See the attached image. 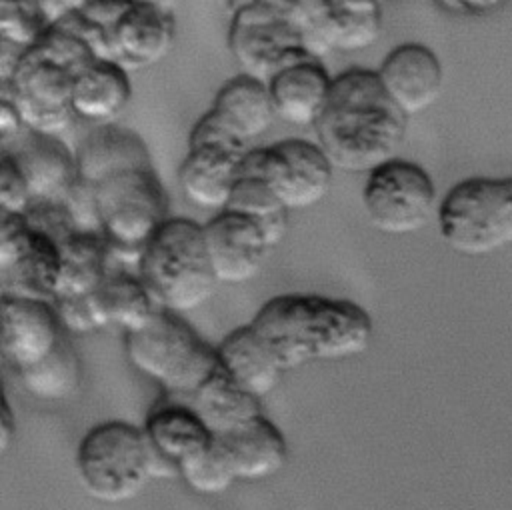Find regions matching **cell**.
I'll list each match as a JSON object with an SVG mask.
<instances>
[{"mask_svg":"<svg viewBox=\"0 0 512 510\" xmlns=\"http://www.w3.org/2000/svg\"><path fill=\"white\" fill-rule=\"evenodd\" d=\"M78 178L92 186L100 232L110 248L140 252L170 218L168 196L144 140L132 130L96 126L76 150Z\"/></svg>","mask_w":512,"mask_h":510,"instance_id":"obj_1","label":"cell"},{"mask_svg":"<svg viewBox=\"0 0 512 510\" xmlns=\"http://www.w3.org/2000/svg\"><path fill=\"white\" fill-rule=\"evenodd\" d=\"M408 116L384 90L376 70H346L332 80L328 102L314 124L316 144L334 170L368 174L396 158Z\"/></svg>","mask_w":512,"mask_h":510,"instance_id":"obj_2","label":"cell"},{"mask_svg":"<svg viewBox=\"0 0 512 510\" xmlns=\"http://www.w3.org/2000/svg\"><path fill=\"white\" fill-rule=\"evenodd\" d=\"M250 326L280 366L360 356L372 342V318L352 300L318 294H280L266 300Z\"/></svg>","mask_w":512,"mask_h":510,"instance_id":"obj_3","label":"cell"},{"mask_svg":"<svg viewBox=\"0 0 512 510\" xmlns=\"http://www.w3.org/2000/svg\"><path fill=\"white\" fill-rule=\"evenodd\" d=\"M138 276L164 310L184 314L208 302L218 284L202 224L190 218H168L142 246Z\"/></svg>","mask_w":512,"mask_h":510,"instance_id":"obj_4","label":"cell"},{"mask_svg":"<svg viewBox=\"0 0 512 510\" xmlns=\"http://www.w3.org/2000/svg\"><path fill=\"white\" fill-rule=\"evenodd\" d=\"M92 58L80 40L72 48H62L58 42H46L24 52L12 76L4 80L2 96L10 98L26 128L58 134L72 120L70 96L78 70Z\"/></svg>","mask_w":512,"mask_h":510,"instance_id":"obj_5","label":"cell"},{"mask_svg":"<svg viewBox=\"0 0 512 510\" xmlns=\"http://www.w3.org/2000/svg\"><path fill=\"white\" fill-rule=\"evenodd\" d=\"M438 232L462 256H488L512 244V178L472 176L438 204Z\"/></svg>","mask_w":512,"mask_h":510,"instance_id":"obj_6","label":"cell"},{"mask_svg":"<svg viewBox=\"0 0 512 510\" xmlns=\"http://www.w3.org/2000/svg\"><path fill=\"white\" fill-rule=\"evenodd\" d=\"M126 354L140 374L178 398L194 394L218 368L216 348L164 308L142 330L126 334Z\"/></svg>","mask_w":512,"mask_h":510,"instance_id":"obj_7","label":"cell"},{"mask_svg":"<svg viewBox=\"0 0 512 510\" xmlns=\"http://www.w3.org/2000/svg\"><path fill=\"white\" fill-rule=\"evenodd\" d=\"M76 474L98 502L122 504L136 498L152 480L142 428L120 420L90 428L76 448Z\"/></svg>","mask_w":512,"mask_h":510,"instance_id":"obj_8","label":"cell"},{"mask_svg":"<svg viewBox=\"0 0 512 510\" xmlns=\"http://www.w3.org/2000/svg\"><path fill=\"white\" fill-rule=\"evenodd\" d=\"M362 208L376 230L412 234L426 228L438 212L436 186L422 166L396 156L366 174Z\"/></svg>","mask_w":512,"mask_h":510,"instance_id":"obj_9","label":"cell"},{"mask_svg":"<svg viewBox=\"0 0 512 510\" xmlns=\"http://www.w3.org/2000/svg\"><path fill=\"white\" fill-rule=\"evenodd\" d=\"M246 144L208 110L190 130L188 152L178 168L184 198L196 208L224 210L248 152Z\"/></svg>","mask_w":512,"mask_h":510,"instance_id":"obj_10","label":"cell"},{"mask_svg":"<svg viewBox=\"0 0 512 510\" xmlns=\"http://www.w3.org/2000/svg\"><path fill=\"white\" fill-rule=\"evenodd\" d=\"M240 168L264 176L288 210L318 204L328 194L334 176V166L324 150L300 138L248 150Z\"/></svg>","mask_w":512,"mask_h":510,"instance_id":"obj_11","label":"cell"},{"mask_svg":"<svg viewBox=\"0 0 512 510\" xmlns=\"http://www.w3.org/2000/svg\"><path fill=\"white\" fill-rule=\"evenodd\" d=\"M60 270V244L26 216L2 214L0 276L4 296L52 302Z\"/></svg>","mask_w":512,"mask_h":510,"instance_id":"obj_12","label":"cell"},{"mask_svg":"<svg viewBox=\"0 0 512 510\" xmlns=\"http://www.w3.org/2000/svg\"><path fill=\"white\" fill-rule=\"evenodd\" d=\"M230 50L246 74L264 82L284 64L310 56L288 16L266 2L234 14Z\"/></svg>","mask_w":512,"mask_h":510,"instance_id":"obj_13","label":"cell"},{"mask_svg":"<svg viewBox=\"0 0 512 510\" xmlns=\"http://www.w3.org/2000/svg\"><path fill=\"white\" fill-rule=\"evenodd\" d=\"M142 432L148 442L152 480L180 478V470L214 440V434L186 402H164L152 408Z\"/></svg>","mask_w":512,"mask_h":510,"instance_id":"obj_14","label":"cell"},{"mask_svg":"<svg viewBox=\"0 0 512 510\" xmlns=\"http://www.w3.org/2000/svg\"><path fill=\"white\" fill-rule=\"evenodd\" d=\"M208 260L218 284H242L258 276L270 244L258 222L220 210L202 224Z\"/></svg>","mask_w":512,"mask_h":510,"instance_id":"obj_15","label":"cell"},{"mask_svg":"<svg viewBox=\"0 0 512 510\" xmlns=\"http://www.w3.org/2000/svg\"><path fill=\"white\" fill-rule=\"evenodd\" d=\"M28 182L34 202L62 204L78 178V160L54 134L24 128L2 144Z\"/></svg>","mask_w":512,"mask_h":510,"instance_id":"obj_16","label":"cell"},{"mask_svg":"<svg viewBox=\"0 0 512 510\" xmlns=\"http://www.w3.org/2000/svg\"><path fill=\"white\" fill-rule=\"evenodd\" d=\"M62 338L64 328L52 302L2 296V358L16 372L46 358Z\"/></svg>","mask_w":512,"mask_h":510,"instance_id":"obj_17","label":"cell"},{"mask_svg":"<svg viewBox=\"0 0 512 510\" xmlns=\"http://www.w3.org/2000/svg\"><path fill=\"white\" fill-rule=\"evenodd\" d=\"M376 72L388 96L406 116L428 110L442 94L444 68L426 44L406 42L392 48Z\"/></svg>","mask_w":512,"mask_h":510,"instance_id":"obj_18","label":"cell"},{"mask_svg":"<svg viewBox=\"0 0 512 510\" xmlns=\"http://www.w3.org/2000/svg\"><path fill=\"white\" fill-rule=\"evenodd\" d=\"M332 80L318 58L312 56L278 68L266 80L276 118L294 126H314L328 102Z\"/></svg>","mask_w":512,"mask_h":510,"instance_id":"obj_19","label":"cell"},{"mask_svg":"<svg viewBox=\"0 0 512 510\" xmlns=\"http://www.w3.org/2000/svg\"><path fill=\"white\" fill-rule=\"evenodd\" d=\"M114 62L124 68H144L160 60L170 44L174 26L168 14L150 2L128 4L110 26Z\"/></svg>","mask_w":512,"mask_h":510,"instance_id":"obj_20","label":"cell"},{"mask_svg":"<svg viewBox=\"0 0 512 510\" xmlns=\"http://www.w3.org/2000/svg\"><path fill=\"white\" fill-rule=\"evenodd\" d=\"M218 442L222 444L236 480L240 482L266 480L278 474L288 460L286 438L262 414L230 434L218 436Z\"/></svg>","mask_w":512,"mask_h":510,"instance_id":"obj_21","label":"cell"},{"mask_svg":"<svg viewBox=\"0 0 512 510\" xmlns=\"http://www.w3.org/2000/svg\"><path fill=\"white\" fill-rule=\"evenodd\" d=\"M130 96L126 68L108 58H92L74 78L70 108L76 118L104 126L126 108Z\"/></svg>","mask_w":512,"mask_h":510,"instance_id":"obj_22","label":"cell"},{"mask_svg":"<svg viewBox=\"0 0 512 510\" xmlns=\"http://www.w3.org/2000/svg\"><path fill=\"white\" fill-rule=\"evenodd\" d=\"M216 356L226 376L256 400L266 398L284 372L268 344L250 324L224 336Z\"/></svg>","mask_w":512,"mask_h":510,"instance_id":"obj_23","label":"cell"},{"mask_svg":"<svg viewBox=\"0 0 512 510\" xmlns=\"http://www.w3.org/2000/svg\"><path fill=\"white\" fill-rule=\"evenodd\" d=\"M210 112L244 142L262 136L276 118L266 82L246 72L218 90Z\"/></svg>","mask_w":512,"mask_h":510,"instance_id":"obj_24","label":"cell"},{"mask_svg":"<svg viewBox=\"0 0 512 510\" xmlns=\"http://www.w3.org/2000/svg\"><path fill=\"white\" fill-rule=\"evenodd\" d=\"M186 398V404L202 418V422L216 438L230 434L232 430L262 414L260 400L232 382L220 364L212 376Z\"/></svg>","mask_w":512,"mask_h":510,"instance_id":"obj_25","label":"cell"},{"mask_svg":"<svg viewBox=\"0 0 512 510\" xmlns=\"http://www.w3.org/2000/svg\"><path fill=\"white\" fill-rule=\"evenodd\" d=\"M108 242L96 232H72L60 242V270L54 298L90 296L108 276ZM54 302V300H52Z\"/></svg>","mask_w":512,"mask_h":510,"instance_id":"obj_26","label":"cell"},{"mask_svg":"<svg viewBox=\"0 0 512 510\" xmlns=\"http://www.w3.org/2000/svg\"><path fill=\"white\" fill-rule=\"evenodd\" d=\"M90 300L102 326L112 324L126 334L142 330L160 310L140 276L126 272H108L100 288L90 294Z\"/></svg>","mask_w":512,"mask_h":510,"instance_id":"obj_27","label":"cell"},{"mask_svg":"<svg viewBox=\"0 0 512 510\" xmlns=\"http://www.w3.org/2000/svg\"><path fill=\"white\" fill-rule=\"evenodd\" d=\"M16 374L30 396L46 402H62L80 386V360L72 344L62 338L46 358Z\"/></svg>","mask_w":512,"mask_h":510,"instance_id":"obj_28","label":"cell"},{"mask_svg":"<svg viewBox=\"0 0 512 510\" xmlns=\"http://www.w3.org/2000/svg\"><path fill=\"white\" fill-rule=\"evenodd\" d=\"M330 48L342 52L372 46L382 30L378 0H328Z\"/></svg>","mask_w":512,"mask_h":510,"instance_id":"obj_29","label":"cell"},{"mask_svg":"<svg viewBox=\"0 0 512 510\" xmlns=\"http://www.w3.org/2000/svg\"><path fill=\"white\" fill-rule=\"evenodd\" d=\"M180 480H184V484L192 492L202 496L222 494L234 482H238L218 438H214L212 444L200 456H196L180 470Z\"/></svg>","mask_w":512,"mask_h":510,"instance_id":"obj_30","label":"cell"},{"mask_svg":"<svg viewBox=\"0 0 512 510\" xmlns=\"http://www.w3.org/2000/svg\"><path fill=\"white\" fill-rule=\"evenodd\" d=\"M224 210H232L236 214H242L258 224L270 220L272 216L280 212H290L274 192V188L268 184V180L260 174L248 172L240 168L238 180L232 188V194L228 198V204Z\"/></svg>","mask_w":512,"mask_h":510,"instance_id":"obj_31","label":"cell"},{"mask_svg":"<svg viewBox=\"0 0 512 510\" xmlns=\"http://www.w3.org/2000/svg\"><path fill=\"white\" fill-rule=\"evenodd\" d=\"M0 204L2 214L10 216H26L34 204L26 178L22 176L14 160L6 154H2L0 162Z\"/></svg>","mask_w":512,"mask_h":510,"instance_id":"obj_32","label":"cell"},{"mask_svg":"<svg viewBox=\"0 0 512 510\" xmlns=\"http://www.w3.org/2000/svg\"><path fill=\"white\" fill-rule=\"evenodd\" d=\"M54 308L60 318L64 332L72 334H88L96 328H102L100 318L94 310L90 296H68V298H54Z\"/></svg>","mask_w":512,"mask_h":510,"instance_id":"obj_33","label":"cell"},{"mask_svg":"<svg viewBox=\"0 0 512 510\" xmlns=\"http://www.w3.org/2000/svg\"><path fill=\"white\" fill-rule=\"evenodd\" d=\"M24 128H26V124L22 120V114L14 106V102L10 98L2 96V106H0V136H2V144L12 140L14 136H18Z\"/></svg>","mask_w":512,"mask_h":510,"instance_id":"obj_34","label":"cell"},{"mask_svg":"<svg viewBox=\"0 0 512 510\" xmlns=\"http://www.w3.org/2000/svg\"><path fill=\"white\" fill-rule=\"evenodd\" d=\"M454 10L468 12V14H486L510 0H446Z\"/></svg>","mask_w":512,"mask_h":510,"instance_id":"obj_35","label":"cell"},{"mask_svg":"<svg viewBox=\"0 0 512 510\" xmlns=\"http://www.w3.org/2000/svg\"><path fill=\"white\" fill-rule=\"evenodd\" d=\"M14 434H16V418L12 414V408H10L8 400H4V404H2V418H0V452L2 454L8 452Z\"/></svg>","mask_w":512,"mask_h":510,"instance_id":"obj_36","label":"cell"},{"mask_svg":"<svg viewBox=\"0 0 512 510\" xmlns=\"http://www.w3.org/2000/svg\"><path fill=\"white\" fill-rule=\"evenodd\" d=\"M224 2H226L228 10H230L232 16H234V14H238L240 10H246V8H250V6L260 4L262 0H224Z\"/></svg>","mask_w":512,"mask_h":510,"instance_id":"obj_37","label":"cell"}]
</instances>
